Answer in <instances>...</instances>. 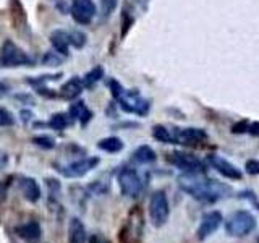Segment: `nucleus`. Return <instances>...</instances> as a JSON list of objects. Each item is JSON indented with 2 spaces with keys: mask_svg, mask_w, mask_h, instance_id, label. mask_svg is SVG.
Here are the masks:
<instances>
[{
  "mask_svg": "<svg viewBox=\"0 0 259 243\" xmlns=\"http://www.w3.org/2000/svg\"><path fill=\"white\" fill-rule=\"evenodd\" d=\"M167 160L177 169L183 170L185 174H204L206 172V162L201 160L198 156H193L188 152L175 151L172 154H168Z\"/></svg>",
  "mask_w": 259,
  "mask_h": 243,
  "instance_id": "6",
  "label": "nucleus"
},
{
  "mask_svg": "<svg viewBox=\"0 0 259 243\" xmlns=\"http://www.w3.org/2000/svg\"><path fill=\"white\" fill-rule=\"evenodd\" d=\"M120 102L121 110H125L128 113H136V115H148L151 104L149 101H146L144 97L140 96L138 91H123L121 96L117 99Z\"/></svg>",
  "mask_w": 259,
  "mask_h": 243,
  "instance_id": "8",
  "label": "nucleus"
},
{
  "mask_svg": "<svg viewBox=\"0 0 259 243\" xmlns=\"http://www.w3.org/2000/svg\"><path fill=\"white\" fill-rule=\"evenodd\" d=\"M148 211H149L151 224L154 227H162L167 224L168 216H170V205H168V198L165 191L157 190L151 194Z\"/></svg>",
  "mask_w": 259,
  "mask_h": 243,
  "instance_id": "3",
  "label": "nucleus"
},
{
  "mask_svg": "<svg viewBox=\"0 0 259 243\" xmlns=\"http://www.w3.org/2000/svg\"><path fill=\"white\" fill-rule=\"evenodd\" d=\"M102 76H104V68L101 67V65H99V67H94L93 70H89L86 75H84V78H83V86L84 88H93Z\"/></svg>",
  "mask_w": 259,
  "mask_h": 243,
  "instance_id": "24",
  "label": "nucleus"
},
{
  "mask_svg": "<svg viewBox=\"0 0 259 243\" xmlns=\"http://www.w3.org/2000/svg\"><path fill=\"white\" fill-rule=\"evenodd\" d=\"M248 133L253 136H259V122H254V124H249L248 127Z\"/></svg>",
  "mask_w": 259,
  "mask_h": 243,
  "instance_id": "34",
  "label": "nucleus"
},
{
  "mask_svg": "<svg viewBox=\"0 0 259 243\" xmlns=\"http://www.w3.org/2000/svg\"><path fill=\"white\" fill-rule=\"evenodd\" d=\"M83 88H84L83 86V79H79L78 76H73L62 86L60 97H62V99H67V101H73L75 97H78L81 94Z\"/></svg>",
  "mask_w": 259,
  "mask_h": 243,
  "instance_id": "16",
  "label": "nucleus"
},
{
  "mask_svg": "<svg viewBox=\"0 0 259 243\" xmlns=\"http://www.w3.org/2000/svg\"><path fill=\"white\" fill-rule=\"evenodd\" d=\"M152 138L157 140L160 143H168V144H175L174 141V135H172V130H168L164 125H154L152 128Z\"/></svg>",
  "mask_w": 259,
  "mask_h": 243,
  "instance_id": "22",
  "label": "nucleus"
},
{
  "mask_svg": "<svg viewBox=\"0 0 259 243\" xmlns=\"http://www.w3.org/2000/svg\"><path fill=\"white\" fill-rule=\"evenodd\" d=\"M70 120L71 118L67 115V113H54L51 120H49V127L52 130H57V132H62V130H65L70 125Z\"/></svg>",
  "mask_w": 259,
  "mask_h": 243,
  "instance_id": "23",
  "label": "nucleus"
},
{
  "mask_svg": "<svg viewBox=\"0 0 259 243\" xmlns=\"http://www.w3.org/2000/svg\"><path fill=\"white\" fill-rule=\"evenodd\" d=\"M86 227L81 219L73 217L68 225V243H86Z\"/></svg>",
  "mask_w": 259,
  "mask_h": 243,
  "instance_id": "15",
  "label": "nucleus"
},
{
  "mask_svg": "<svg viewBox=\"0 0 259 243\" xmlns=\"http://www.w3.org/2000/svg\"><path fill=\"white\" fill-rule=\"evenodd\" d=\"M172 135L175 144L183 146H198L207 140V133L201 128H175Z\"/></svg>",
  "mask_w": 259,
  "mask_h": 243,
  "instance_id": "11",
  "label": "nucleus"
},
{
  "mask_svg": "<svg viewBox=\"0 0 259 243\" xmlns=\"http://www.w3.org/2000/svg\"><path fill=\"white\" fill-rule=\"evenodd\" d=\"M248 127H249V124L246 120H241V122H238V124H235L233 127H232V133H248Z\"/></svg>",
  "mask_w": 259,
  "mask_h": 243,
  "instance_id": "32",
  "label": "nucleus"
},
{
  "mask_svg": "<svg viewBox=\"0 0 259 243\" xmlns=\"http://www.w3.org/2000/svg\"><path fill=\"white\" fill-rule=\"evenodd\" d=\"M97 148L101 151L115 154L123 149V141H121L118 136H107V138H102V140L97 141Z\"/></svg>",
  "mask_w": 259,
  "mask_h": 243,
  "instance_id": "21",
  "label": "nucleus"
},
{
  "mask_svg": "<svg viewBox=\"0 0 259 243\" xmlns=\"http://www.w3.org/2000/svg\"><path fill=\"white\" fill-rule=\"evenodd\" d=\"M15 124L13 113L4 107H0V127H12Z\"/></svg>",
  "mask_w": 259,
  "mask_h": 243,
  "instance_id": "28",
  "label": "nucleus"
},
{
  "mask_svg": "<svg viewBox=\"0 0 259 243\" xmlns=\"http://www.w3.org/2000/svg\"><path fill=\"white\" fill-rule=\"evenodd\" d=\"M15 232L16 235L28 243H37L42 237V229H40V224L36 221H29V222H24L15 227Z\"/></svg>",
  "mask_w": 259,
  "mask_h": 243,
  "instance_id": "13",
  "label": "nucleus"
},
{
  "mask_svg": "<svg viewBox=\"0 0 259 243\" xmlns=\"http://www.w3.org/2000/svg\"><path fill=\"white\" fill-rule=\"evenodd\" d=\"M245 169H246V172L249 175H259V160H256V159L246 160Z\"/></svg>",
  "mask_w": 259,
  "mask_h": 243,
  "instance_id": "29",
  "label": "nucleus"
},
{
  "mask_svg": "<svg viewBox=\"0 0 259 243\" xmlns=\"http://www.w3.org/2000/svg\"><path fill=\"white\" fill-rule=\"evenodd\" d=\"M70 44H73V47H76V49H81L86 44V34L81 31L70 32Z\"/></svg>",
  "mask_w": 259,
  "mask_h": 243,
  "instance_id": "26",
  "label": "nucleus"
},
{
  "mask_svg": "<svg viewBox=\"0 0 259 243\" xmlns=\"http://www.w3.org/2000/svg\"><path fill=\"white\" fill-rule=\"evenodd\" d=\"M20 188H21V193L26 201L29 202H37L42 196V190H40L39 183L34 180L32 177H21L20 178Z\"/></svg>",
  "mask_w": 259,
  "mask_h": 243,
  "instance_id": "14",
  "label": "nucleus"
},
{
  "mask_svg": "<svg viewBox=\"0 0 259 243\" xmlns=\"http://www.w3.org/2000/svg\"><path fill=\"white\" fill-rule=\"evenodd\" d=\"M257 227L256 217L246 209H238L227 219L225 222V232L230 237H246Z\"/></svg>",
  "mask_w": 259,
  "mask_h": 243,
  "instance_id": "2",
  "label": "nucleus"
},
{
  "mask_svg": "<svg viewBox=\"0 0 259 243\" xmlns=\"http://www.w3.org/2000/svg\"><path fill=\"white\" fill-rule=\"evenodd\" d=\"M70 117L73 120H79L81 127H86L93 117V112L86 107L83 101H76V102H73L70 107Z\"/></svg>",
  "mask_w": 259,
  "mask_h": 243,
  "instance_id": "18",
  "label": "nucleus"
},
{
  "mask_svg": "<svg viewBox=\"0 0 259 243\" xmlns=\"http://www.w3.org/2000/svg\"><path fill=\"white\" fill-rule=\"evenodd\" d=\"M109 86H110V89H112V96L115 97V99H118V97L121 96V93L125 91L123 88H121V85L118 83L117 79H110V83H109Z\"/></svg>",
  "mask_w": 259,
  "mask_h": 243,
  "instance_id": "30",
  "label": "nucleus"
},
{
  "mask_svg": "<svg viewBox=\"0 0 259 243\" xmlns=\"http://www.w3.org/2000/svg\"><path fill=\"white\" fill-rule=\"evenodd\" d=\"M156 159H157L156 151L148 144H143L133 151V160H136L138 164H151V162H156Z\"/></svg>",
  "mask_w": 259,
  "mask_h": 243,
  "instance_id": "20",
  "label": "nucleus"
},
{
  "mask_svg": "<svg viewBox=\"0 0 259 243\" xmlns=\"http://www.w3.org/2000/svg\"><path fill=\"white\" fill-rule=\"evenodd\" d=\"M32 143H34L36 146H39V148L42 149H54L55 148V140L52 136H47V135H37L32 138Z\"/></svg>",
  "mask_w": 259,
  "mask_h": 243,
  "instance_id": "25",
  "label": "nucleus"
},
{
  "mask_svg": "<svg viewBox=\"0 0 259 243\" xmlns=\"http://www.w3.org/2000/svg\"><path fill=\"white\" fill-rule=\"evenodd\" d=\"M120 238H121V243H135V241H133L132 238H130V232H128V227H123V229H121Z\"/></svg>",
  "mask_w": 259,
  "mask_h": 243,
  "instance_id": "33",
  "label": "nucleus"
},
{
  "mask_svg": "<svg viewBox=\"0 0 259 243\" xmlns=\"http://www.w3.org/2000/svg\"><path fill=\"white\" fill-rule=\"evenodd\" d=\"M117 182L120 186V191L126 198H138L143 193V180L140 174L132 167H123L118 170L117 174Z\"/></svg>",
  "mask_w": 259,
  "mask_h": 243,
  "instance_id": "4",
  "label": "nucleus"
},
{
  "mask_svg": "<svg viewBox=\"0 0 259 243\" xmlns=\"http://www.w3.org/2000/svg\"><path fill=\"white\" fill-rule=\"evenodd\" d=\"M180 190L201 202H217L232 196V188L202 174H183L178 177Z\"/></svg>",
  "mask_w": 259,
  "mask_h": 243,
  "instance_id": "1",
  "label": "nucleus"
},
{
  "mask_svg": "<svg viewBox=\"0 0 259 243\" xmlns=\"http://www.w3.org/2000/svg\"><path fill=\"white\" fill-rule=\"evenodd\" d=\"M97 13L94 0H73L71 16L78 24H89Z\"/></svg>",
  "mask_w": 259,
  "mask_h": 243,
  "instance_id": "10",
  "label": "nucleus"
},
{
  "mask_svg": "<svg viewBox=\"0 0 259 243\" xmlns=\"http://www.w3.org/2000/svg\"><path fill=\"white\" fill-rule=\"evenodd\" d=\"M99 162H101L99 157H83L75 162H68V164H65V166H59L57 170H59V174L63 175L65 178H79L89 174L93 169H96L99 166Z\"/></svg>",
  "mask_w": 259,
  "mask_h": 243,
  "instance_id": "7",
  "label": "nucleus"
},
{
  "mask_svg": "<svg viewBox=\"0 0 259 243\" xmlns=\"http://www.w3.org/2000/svg\"><path fill=\"white\" fill-rule=\"evenodd\" d=\"M10 18L16 29H21L26 26V13L20 4V0H10Z\"/></svg>",
  "mask_w": 259,
  "mask_h": 243,
  "instance_id": "19",
  "label": "nucleus"
},
{
  "mask_svg": "<svg viewBox=\"0 0 259 243\" xmlns=\"http://www.w3.org/2000/svg\"><path fill=\"white\" fill-rule=\"evenodd\" d=\"M238 198L240 199H246L248 202H251L257 211H259V198H257V194L254 191H251V190H245V191H240L238 193Z\"/></svg>",
  "mask_w": 259,
  "mask_h": 243,
  "instance_id": "27",
  "label": "nucleus"
},
{
  "mask_svg": "<svg viewBox=\"0 0 259 243\" xmlns=\"http://www.w3.org/2000/svg\"><path fill=\"white\" fill-rule=\"evenodd\" d=\"M224 221V217H222V213L221 211H207V213L202 214L201 217V224L198 227V240L199 241H204L206 238H209L210 235H212L214 232H217V229L221 227Z\"/></svg>",
  "mask_w": 259,
  "mask_h": 243,
  "instance_id": "9",
  "label": "nucleus"
},
{
  "mask_svg": "<svg viewBox=\"0 0 259 243\" xmlns=\"http://www.w3.org/2000/svg\"><path fill=\"white\" fill-rule=\"evenodd\" d=\"M207 162L217 170L219 174H221L222 177H225V178H229V180H241V178H243L241 170L237 166H233L232 162H229V160L221 157V156L210 154V156H207Z\"/></svg>",
  "mask_w": 259,
  "mask_h": 243,
  "instance_id": "12",
  "label": "nucleus"
},
{
  "mask_svg": "<svg viewBox=\"0 0 259 243\" xmlns=\"http://www.w3.org/2000/svg\"><path fill=\"white\" fill-rule=\"evenodd\" d=\"M31 65L29 55L16 46L13 40H5L0 47V67L15 68V67H26Z\"/></svg>",
  "mask_w": 259,
  "mask_h": 243,
  "instance_id": "5",
  "label": "nucleus"
},
{
  "mask_svg": "<svg viewBox=\"0 0 259 243\" xmlns=\"http://www.w3.org/2000/svg\"><path fill=\"white\" fill-rule=\"evenodd\" d=\"M51 44L55 49L57 54L60 55H68V47H70V34L65 31L57 29L51 34Z\"/></svg>",
  "mask_w": 259,
  "mask_h": 243,
  "instance_id": "17",
  "label": "nucleus"
},
{
  "mask_svg": "<svg viewBox=\"0 0 259 243\" xmlns=\"http://www.w3.org/2000/svg\"><path fill=\"white\" fill-rule=\"evenodd\" d=\"M59 62H60V54H57V52L46 54L44 60H42L44 65H59Z\"/></svg>",
  "mask_w": 259,
  "mask_h": 243,
  "instance_id": "31",
  "label": "nucleus"
}]
</instances>
